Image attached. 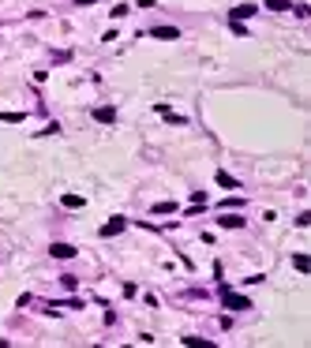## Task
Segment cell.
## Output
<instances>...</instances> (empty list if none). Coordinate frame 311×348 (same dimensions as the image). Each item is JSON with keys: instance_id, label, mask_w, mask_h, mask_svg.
<instances>
[{"instance_id": "cell-2", "label": "cell", "mask_w": 311, "mask_h": 348, "mask_svg": "<svg viewBox=\"0 0 311 348\" xmlns=\"http://www.w3.org/2000/svg\"><path fill=\"white\" fill-rule=\"evenodd\" d=\"M124 228H128V217H109L105 225H101V236H105V240L109 236H120Z\"/></svg>"}, {"instance_id": "cell-6", "label": "cell", "mask_w": 311, "mask_h": 348, "mask_svg": "<svg viewBox=\"0 0 311 348\" xmlns=\"http://www.w3.org/2000/svg\"><path fill=\"white\" fill-rule=\"evenodd\" d=\"M49 255H53V258H71V255H75V247H71V244H53V247H49Z\"/></svg>"}, {"instance_id": "cell-4", "label": "cell", "mask_w": 311, "mask_h": 348, "mask_svg": "<svg viewBox=\"0 0 311 348\" xmlns=\"http://www.w3.org/2000/svg\"><path fill=\"white\" fill-rule=\"evenodd\" d=\"M214 180H218V187H225V191H237L240 187V180L229 176V172H221V169H218V176H214Z\"/></svg>"}, {"instance_id": "cell-8", "label": "cell", "mask_w": 311, "mask_h": 348, "mask_svg": "<svg viewBox=\"0 0 311 348\" xmlns=\"http://www.w3.org/2000/svg\"><path fill=\"white\" fill-rule=\"evenodd\" d=\"M293 266L300 269V274H311V258L307 255H293Z\"/></svg>"}, {"instance_id": "cell-7", "label": "cell", "mask_w": 311, "mask_h": 348, "mask_svg": "<svg viewBox=\"0 0 311 348\" xmlns=\"http://www.w3.org/2000/svg\"><path fill=\"white\" fill-rule=\"evenodd\" d=\"M94 120H98V124H112V120H116V109H109V105H105V109H94Z\"/></svg>"}, {"instance_id": "cell-15", "label": "cell", "mask_w": 311, "mask_h": 348, "mask_svg": "<svg viewBox=\"0 0 311 348\" xmlns=\"http://www.w3.org/2000/svg\"><path fill=\"white\" fill-rule=\"evenodd\" d=\"M266 8H274V12H285V8H293V4H289V0H270Z\"/></svg>"}, {"instance_id": "cell-13", "label": "cell", "mask_w": 311, "mask_h": 348, "mask_svg": "<svg viewBox=\"0 0 311 348\" xmlns=\"http://www.w3.org/2000/svg\"><path fill=\"white\" fill-rule=\"evenodd\" d=\"M154 214H176V202H158Z\"/></svg>"}, {"instance_id": "cell-9", "label": "cell", "mask_w": 311, "mask_h": 348, "mask_svg": "<svg viewBox=\"0 0 311 348\" xmlns=\"http://www.w3.org/2000/svg\"><path fill=\"white\" fill-rule=\"evenodd\" d=\"M248 15H255V4H240V8H232V19H248Z\"/></svg>"}, {"instance_id": "cell-3", "label": "cell", "mask_w": 311, "mask_h": 348, "mask_svg": "<svg viewBox=\"0 0 311 348\" xmlns=\"http://www.w3.org/2000/svg\"><path fill=\"white\" fill-rule=\"evenodd\" d=\"M150 37H158V42H176V37H180V30H176V26H154V30H150Z\"/></svg>"}, {"instance_id": "cell-14", "label": "cell", "mask_w": 311, "mask_h": 348, "mask_svg": "<svg viewBox=\"0 0 311 348\" xmlns=\"http://www.w3.org/2000/svg\"><path fill=\"white\" fill-rule=\"evenodd\" d=\"M232 34H237V37H248V26H244L240 19H232Z\"/></svg>"}, {"instance_id": "cell-5", "label": "cell", "mask_w": 311, "mask_h": 348, "mask_svg": "<svg viewBox=\"0 0 311 348\" xmlns=\"http://www.w3.org/2000/svg\"><path fill=\"white\" fill-rule=\"evenodd\" d=\"M218 225L221 228H244V217L240 214H225V217H218Z\"/></svg>"}, {"instance_id": "cell-11", "label": "cell", "mask_w": 311, "mask_h": 348, "mask_svg": "<svg viewBox=\"0 0 311 348\" xmlns=\"http://www.w3.org/2000/svg\"><path fill=\"white\" fill-rule=\"evenodd\" d=\"M184 344H187V348H210L206 337H184Z\"/></svg>"}, {"instance_id": "cell-12", "label": "cell", "mask_w": 311, "mask_h": 348, "mask_svg": "<svg viewBox=\"0 0 311 348\" xmlns=\"http://www.w3.org/2000/svg\"><path fill=\"white\" fill-rule=\"evenodd\" d=\"M64 206H68V210H79V206H83V195H64Z\"/></svg>"}, {"instance_id": "cell-10", "label": "cell", "mask_w": 311, "mask_h": 348, "mask_svg": "<svg viewBox=\"0 0 311 348\" xmlns=\"http://www.w3.org/2000/svg\"><path fill=\"white\" fill-rule=\"evenodd\" d=\"M26 116L23 112H0V124H23Z\"/></svg>"}, {"instance_id": "cell-1", "label": "cell", "mask_w": 311, "mask_h": 348, "mask_svg": "<svg viewBox=\"0 0 311 348\" xmlns=\"http://www.w3.org/2000/svg\"><path fill=\"white\" fill-rule=\"evenodd\" d=\"M221 303L229 307V311H248V307H251V299H248V296H237V292H229V288L221 285Z\"/></svg>"}]
</instances>
